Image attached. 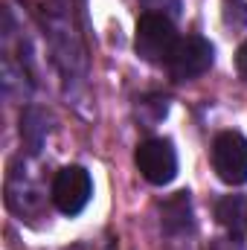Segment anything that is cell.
Listing matches in <instances>:
<instances>
[{"label": "cell", "instance_id": "cell-7", "mask_svg": "<svg viewBox=\"0 0 247 250\" xmlns=\"http://www.w3.org/2000/svg\"><path fill=\"white\" fill-rule=\"evenodd\" d=\"M215 218L233 236H247V195H227L215 207Z\"/></svg>", "mask_w": 247, "mask_h": 250}, {"label": "cell", "instance_id": "cell-5", "mask_svg": "<svg viewBox=\"0 0 247 250\" xmlns=\"http://www.w3.org/2000/svg\"><path fill=\"white\" fill-rule=\"evenodd\" d=\"M212 56H215V50L204 35H186L178 41L166 67H169L175 82H189V79L204 76L212 67Z\"/></svg>", "mask_w": 247, "mask_h": 250}, {"label": "cell", "instance_id": "cell-4", "mask_svg": "<svg viewBox=\"0 0 247 250\" xmlns=\"http://www.w3.org/2000/svg\"><path fill=\"white\" fill-rule=\"evenodd\" d=\"M90 195H93V181H90L87 169H82V166H64V169L56 172L50 198H53V204H56L59 212L79 215L87 207Z\"/></svg>", "mask_w": 247, "mask_h": 250}, {"label": "cell", "instance_id": "cell-6", "mask_svg": "<svg viewBox=\"0 0 247 250\" xmlns=\"http://www.w3.org/2000/svg\"><path fill=\"white\" fill-rule=\"evenodd\" d=\"M160 227L169 236H184L192 230V204H189V192H178L169 201H163L160 207Z\"/></svg>", "mask_w": 247, "mask_h": 250}, {"label": "cell", "instance_id": "cell-8", "mask_svg": "<svg viewBox=\"0 0 247 250\" xmlns=\"http://www.w3.org/2000/svg\"><path fill=\"white\" fill-rule=\"evenodd\" d=\"M236 67H239V73L247 79V41L239 47V53H236Z\"/></svg>", "mask_w": 247, "mask_h": 250}, {"label": "cell", "instance_id": "cell-9", "mask_svg": "<svg viewBox=\"0 0 247 250\" xmlns=\"http://www.w3.org/2000/svg\"><path fill=\"white\" fill-rule=\"evenodd\" d=\"M209 250H239V245L230 242V239H215V242L209 245Z\"/></svg>", "mask_w": 247, "mask_h": 250}, {"label": "cell", "instance_id": "cell-2", "mask_svg": "<svg viewBox=\"0 0 247 250\" xmlns=\"http://www.w3.org/2000/svg\"><path fill=\"white\" fill-rule=\"evenodd\" d=\"M212 169L230 187L247 184V137L239 131H221L212 143Z\"/></svg>", "mask_w": 247, "mask_h": 250}, {"label": "cell", "instance_id": "cell-3", "mask_svg": "<svg viewBox=\"0 0 247 250\" xmlns=\"http://www.w3.org/2000/svg\"><path fill=\"white\" fill-rule=\"evenodd\" d=\"M137 169L140 175L154 184V187H163L169 181H175L178 175V154H175V146L163 137H148L137 146Z\"/></svg>", "mask_w": 247, "mask_h": 250}, {"label": "cell", "instance_id": "cell-1", "mask_svg": "<svg viewBox=\"0 0 247 250\" xmlns=\"http://www.w3.org/2000/svg\"><path fill=\"white\" fill-rule=\"evenodd\" d=\"M178 29L166 15L148 12L137 21V35H134V50L143 62L148 64H169L175 47H178Z\"/></svg>", "mask_w": 247, "mask_h": 250}]
</instances>
